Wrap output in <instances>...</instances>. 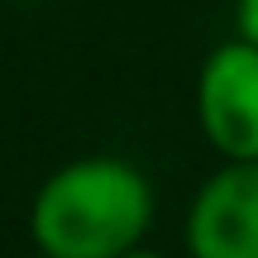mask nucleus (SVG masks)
Masks as SVG:
<instances>
[{"mask_svg":"<svg viewBox=\"0 0 258 258\" xmlns=\"http://www.w3.org/2000/svg\"><path fill=\"white\" fill-rule=\"evenodd\" d=\"M153 182L120 153H82L53 167L29 201V234L48 258H120L148 244Z\"/></svg>","mask_w":258,"mask_h":258,"instance_id":"1","label":"nucleus"},{"mask_svg":"<svg viewBox=\"0 0 258 258\" xmlns=\"http://www.w3.org/2000/svg\"><path fill=\"white\" fill-rule=\"evenodd\" d=\"M191 110L201 139L220 153V163L258 158V43L225 38L196 67Z\"/></svg>","mask_w":258,"mask_h":258,"instance_id":"2","label":"nucleus"},{"mask_svg":"<svg viewBox=\"0 0 258 258\" xmlns=\"http://www.w3.org/2000/svg\"><path fill=\"white\" fill-rule=\"evenodd\" d=\"M191 258H258V158L220 163L186 211Z\"/></svg>","mask_w":258,"mask_h":258,"instance_id":"3","label":"nucleus"},{"mask_svg":"<svg viewBox=\"0 0 258 258\" xmlns=\"http://www.w3.org/2000/svg\"><path fill=\"white\" fill-rule=\"evenodd\" d=\"M234 34L258 43V0H234Z\"/></svg>","mask_w":258,"mask_h":258,"instance_id":"4","label":"nucleus"},{"mask_svg":"<svg viewBox=\"0 0 258 258\" xmlns=\"http://www.w3.org/2000/svg\"><path fill=\"white\" fill-rule=\"evenodd\" d=\"M120 258H167V253H158V249H148V244H139V249H129V253H120Z\"/></svg>","mask_w":258,"mask_h":258,"instance_id":"5","label":"nucleus"},{"mask_svg":"<svg viewBox=\"0 0 258 258\" xmlns=\"http://www.w3.org/2000/svg\"><path fill=\"white\" fill-rule=\"evenodd\" d=\"M34 258H48V253H34Z\"/></svg>","mask_w":258,"mask_h":258,"instance_id":"6","label":"nucleus"}]
</instances>
